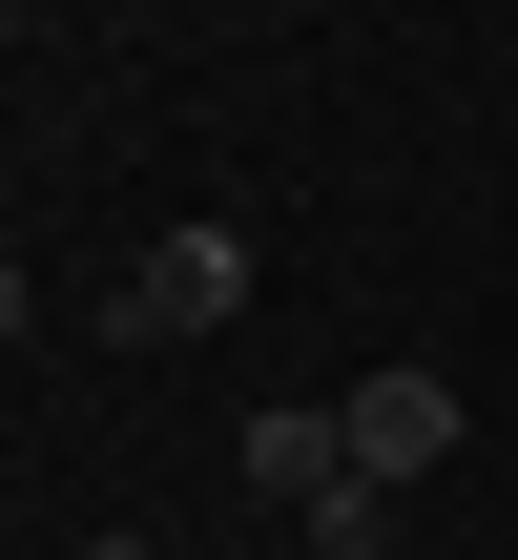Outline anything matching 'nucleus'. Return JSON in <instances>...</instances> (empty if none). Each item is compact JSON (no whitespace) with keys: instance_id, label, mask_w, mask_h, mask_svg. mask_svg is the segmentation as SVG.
I'll list each match as a JSON object with an SVG mask.
<instances>
[{"instance_id":"nucleus-1","label":"nucleus","mask_w":518,"mask_h":560,"mask_svg":"<svg viewBox=\"0 0 518 560\" xmlns=\"http://www.w3.org/2000/svg\"><path fill=\"white\" fill-rule=\"evenodd\" d=\"M228 312H249V229H145V249H125V291H104V332H125V353H208Z\"/></svg>"},{"instance_id":"nucleus-2","label":"nucleus","mask_w":518,"mask_h":560,"mask_svg":"<svg viewBox=\"0 0 518 560\" xmlns=\"http://www.w3.org/2000/svg\"><path fill=\"white\" fill-rule=\"evenodd\" d=\"M228 457H249V499H270V520H311V540H332V560H353V540H395V499L353 478V436H332L311 395H270V416H249Z\"/></svg>"},{"instance_id":"nucleus-3","label":"nucleus","mask_w":518,"mask_h":560,"mask_svg":"<svg viewBox=\"0 0 518 560\" xmlns=\"http://www.w3.org/2000/svg\"><path fill=\"white\" fill-rule=\"evenodd\" d=\"M332 436H353V478H374V499H415V478H457V374H436V353H395V374H353V395H332Z\"/></svg>"},{"instance_id":"nucleus-4","label":"nucleus","mask_w":518,"mask_h":560,"mask_svg":"<svg viewBox=\"0 0 518 560\" xmlns=\"http://www.w3.org/2000/svg\"><path fill=\"white\" fill-rule=\"evenodd\" d=\"M21 332H42V291H21V249H0V353H21Z\"/></svg>"},{"instance_id":"nucleus-5","label":"nucleus","mask_w":518,"mask_h":560,"mask_svg":"<svg viewBox=\"0 0 518 560\" xmlns=\"http://www.w3.org/2000/svg\"><path fill=\"white\" fill-rule=\"evenodd\" d=\"M83 560H145V540H83Z\"/></svg>"},{"instance_id":"nucleus-6","label":"nucleus","mask_w":518,"mask_h":560,"mask_svg":"<svg viewBox=\"0 0 518 560\" xmlns=\"http://www.w3.org/2000/svg\"><path fill=\"white\" fill-rule=\"evenodd\" d=\"M353 560H395V540H353Z\"/></svg>"}]
</instances>
